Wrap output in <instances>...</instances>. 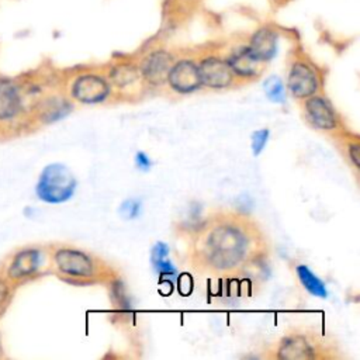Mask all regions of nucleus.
<instances>
[{
    "instance_id": "obj_1",
    "label": "nucleus",
    "mask_w": 360,
    "mask_h": 360,
    "mask_svg": "<svg viewBox=\"0 0 360 360\" xmlns=\"http://www.w3.org/2000/svg\"><path fill=\"white\" fill-rule=\"evenodd\" d=\"M262 233L249 219L221 215L201 224L194 236L193 259L212 273H233L259 263L264 255Z\"/></svg>"
},
{
    "instance_id": "obj_2",
    "label": "nucleus",
    "mask_w": 360,
    "mask_h": 360,
    "mask_svg": "<svg viewBox=\"0 0 360 360\" xmlns=\"http://www.w3.org/2000/svg\"><path fill=\"white\" fill-rule=\"evenodd\" d=\"M31 118V103L24 83L0 75V135H11Z\"/></svg>"
},
{
    "instance_id": "obj_3",
    "label": "nucleus",
    "mask_w": 360,
    "mask_h": 360,
    "mask_svg": "<svg viewBox=\"0 0 360 360\" xmlns=\"http://www.w3.org/2000/svg\"><path fill=\"white\" fill-rule=\"evenodd\" d=\"M277 359L307 360V359H332L333 347L326 340L312 330L295 329L283 336L277 345Z\"/></svg>"
},
{
    "instance_id": "obj_4",
    "label": "nucleus",
    "mask_w": 360,
    "mask_h": 360,
    "mask_svg": "<svg viewBox=\"0 0 360 360\" xmlns=\"http://www.w3.org/2000/svg\"><path fill=\"white\" fill-rule=\"evenodd\" d=\"M77 181L68 166L63 163L46 165L37 180L35 195L45 204H62L75 194Z\"/></svg>"
},
{
    "instance_id": "obj_5",
    "label": "nucleus",
    "mask_w": 360,
    "mask_h": 360,
    "mask_svg": "<svg viewBox=\"0 0 360 360\" xmlns=\"http://www.w3.org/2000/svg\"><path fill=\"white\" fill-rule=\"evenodd\" d=\"M46 262L45 252L38 246H24L13 252L1 267V273L14 285L35 278Z\"/></svg>"
},
{
    "instance_id": "obj_6",
    "label": "nucleus",
    "mask_w": 360,
    "mask_h": 360,
    "mask_svg": "<svg viewBox=\"0 0 360 360\" xmlns=\"http://www.w3.org/2000/svg\"><path fill=\"white\" fill-rule=\"evenodd\" d=\"M51 263L55 271L65 280H86L96 277L94 259L76 248L59 246L52 250Z\"/></svg>"
},
{
    "instance_id": "obj_7",
    "label": "nucleus",
    "mask_w": 360,
    "mask_h": 360,
    "mask_svg": "<svg viewBox=\"0 0 360 360\" xmlns=\"http://www.w3.org/2000/svg\"><path fill=\"white\" fill-rule=\"evenodd\" d=\"M287 86L295 98H307L316 94L322 87V76L318 68L305 56H298L292 60Z\"/></svg>"
},
{
    "instance_id": "obj_8",
    "label": "nucleus",
    "mask_w": 360,
    "mask_h": 360,
    "mask_svg": "<svg viewBox=\"0 0 360 360\" xmlns=\"http://www.w3.org/2000/svg\"><path fill=\"white\" fill-rule=\"evenodd\" d=\"M304 114L307 121L321 131H336L340 127L339 114L333 105L322 96L314 94L305 98Z\"/></svg>"
},
{
    "instance_id": "obj_9",
    "label": "nucleus",
    "mask_w": 360,
    "mask_h": 360,
    "mask_svg": "<svg viewBox=\"0 0 360 360\" xmlns=\"http://www.w3.org/2000/svg\"><path fill=\"white\" fill-rule=\"evenodd\" d=\"M110 91L108 83L104 77L96 73L79 75L70 84V96L73 100L93 104L103 101Z\"/></svg>"
},
{
    "instance_id": "obj_10",
    "label": "nucleus",
    "mask_w": 360,
    "mask_h": 360,
    "mask_svg": "<svg viewBox=\"0 0 360 360\" xmlns=\"http://www.w3.org/2000/svg\"><path fill=\"white\" fill-rule=\"evenodd\" d=\"M201 84L211 89H224L231 84L233 73L228 62L219 56H205L198 63Z\"/></svg>"
},
{
    "instance_id": "obj_11",
    "label": "nucleus",
    "mask_w": 360,
    "mask_h": 360,
    "mask_svg": "<svg viewBox=\"0 0 360 360\" xmlns=\"http://www.w3.org/2000/svg\"><path fill=\"white\" fill-rule=\"evenodd\" d=\"M167 82L177 93H190L197 90L201 86L198 65L191 59L173 62L167 75Z\"/></svg>"
},
{
    "instance_id": "obj_12",
    "label": "nucleus",
    "mask_w": 360,
    "mask_h": 360,
    "mask_svg": "<svg viewBox=\"0 0 360 360\" xmlns=\"http://www.w3.org/2000/svg\"><path fill=\"white\" fill-rule=\"evenodd\" d=\"M173 62L174 60L170 52L165 49H156L143 58L139 66V73L148 83L160 86L167 82V75Z\"/></svg>"
},
{
    "instance_id": "obj_13",
    "label": "nucleus",
    "mask_w": 360,
    "mask_h": 360,
    "mask_svg": "<svg viewBox=\"0 0 360 360\" xmlns=\"http://www.w3.org/2000/svg\"><path fill=\"white\" fill-rule=\"evenodd\" d=\"M277 41H278V35L274 28L262 27L253 32L246 46L249 48V51L256 59L266 63L270 59H273V56L276 55Z\"/></svg>"
},
{
    "instance_id": "obj_14",
    "label": "nucleus",
    "mask_w": 360,
    "mask_h": 360,
    "mask_svg": "<svg viewBox=\"0 0 360 360\" xmlns=\"http://www.w3.org/2000/svg\"><path fill=\"white\" fill-rule=\"evenodd\" d=\"M232 73L239 77L252 79L262 73L263 70V62L256 59L248 46H240L236 51H233L229 58L226 59Z\"/></svg>"
},
{
    "instance_id": "obj_15",
    "label": "nucleus",
    "mask_w": 360,
    "mask_h": 360,
    "mask_svg": "<svg viewBox=\"0 0 360 360\" xmlns=\"http://www.w3.org/2000/svg\"><path fill=\"white\" fill-rule=\"evenodd\" d=\"M295 271H297V277H298L300 283L311 295H315L319 298L328 297V290H326L323 281L318 276H315L308 266L300 264L295 267Z\"/></svg>"
},
{
    "instance_id": "obj_16",
    "label": "nucleus",
    "mask_w": 360,
    "mask_h": 360,
    "mask_svg": "<svg viewBox=\"0 0 360 360\" xmlns=\"http://www.w3.org/2000/svg\"><path fill=\"white\" fill-rule=\"evenodd\" d=\"M139 75L141 73L136 66L129 65V63H122V65H117L111 69L110 79L115 86L124 89V87L134 84L139 79Z\"/></svg>"
},
{
    "instance_id": "obj_17",
    "label": "nucleus",
    "mask_w": 360,
    "mask_h": 360,
    "mask_svg": "<svg viewBox=\"0 0 360 360\" xmlns=\"http://www.w3.org/2000/svg\"><path fill=\"white\" fill-rule=\"evenodd\" d=\"M152 263L160 274H173L174 267L169 260V248L163 242H158L152 250Z\"/></svg>"
},
{
    "instance_id": "obj_18",
    "label": "nucleus",
    "mask_w": 360,
    "mask_h": 360,
    "mask_svg": "<svg viewBox=\"0 0 360 360\" xmlns=\"http://www.w3.org/2000/svg\"><path fill=\"white\" fill-rule=\"evenodd\" d=\"M14 288H15V285L13 283H10L6 278V276L0 271V319L7 312L11 301H13Z\"/></svg>"
},
{
    "instance_id": "obj_19",
    "label": "nucleus",
    "mask_w": 360,
    "mask_h": 360,
    "mask_svg": "<svg viewBox=\"0 0 360 360\" xmlns=\"http://www.w3.org/2000/svg\"><path fill=\"white\" fill-rule=\"evenodd\" d=\"M264 91H266V96L274 103H283L285 98L283 82L277 76H271L264 82Z\"/></svg>"
},
{
    "instance_id": "obj_20",
    "label": "nucleus",
    "mask_w": 360,
    "mask_h": 360,
    "mask_svg": "<svg viewBox=\"0 0 360 360\" xmlns=\"http://www.w3.org/2000/svg\"><path fill=\"white\" fill-rule=\"evenodd\" d=\"M269 136H270V131L267 128L255 131L252 134V150H253L255 156H259L262 153L263 148L266 146V143L269 141Z\"/></svg>"
},
{
    "instance_id": "obj_21",
    "label": "nucleus",
    "mask_w": 360,
    "mask_h": 360,
    "mask_svg": "<svg viewBox=\"0 0 360 360\" xmlns=\"http://www.w3.org/2000/svg\"><path fill=\"white\" fill-rule=\"evenodd\" d=\"M343 146H346L349 160L352 162L354 169H359V139L356 136L353 139H347Z\"/></svg>"
},
{
    "instance_id": "obj_22",
    "label": "nucleus",
    "mask_w": 360,
    "mask_h": 360,
    "mask_svg": "<svg viewBox=\"0 0 360 360\" xmlns=\"http://www.w3.org/2000/svg\"><path fill=\"white\" fill-rule=\"evenodd\" d=\"M135 165L141 170H149V167L152 166V162H150V159L148 158V155L145 152H138L135 155Z\"/></svg>"
},
{
    "instance_id": "obj_23",
    "label": "nucleus",
    "mask_w": 360,
    "mask_h": 360,
    "mask_svg": "<svg viewBox=\"0 0 360 360\" xmlns=\"http://www.w3.org/2000/svg\"><path fill=\"white\" fill-rule=\"evenodd\" d=\"M125 214H128V218H134L139 211V202L138 201H125L121 207Z\"/></svg>"
},
{
    "instance_id": "obj_24",
    "label": "nucleus",
    "mask_w": 360,
    "mask_h": 360,
    "mask_svg": "<svg viewBox=\"0 0 360 360\" xmlns=\"http://www.w3.org/2000/svg\"><path fill=\"white\" fill-rule=\"evenodd\" d=\"M4 356V349H3V340H1V335H0V359Z\"/></svg>"
}]
</instances>
